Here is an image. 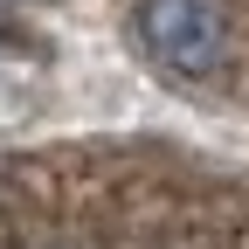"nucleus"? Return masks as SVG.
I'll use <instances>...</instances> for the list:
<instances>
[{
	"mask_svg": "<svg viewBox=\"0 0 249 249\" xmlns=\"http://www.w3.org/2000/svg\"><path fill=\"white\" fill-rule=\"evenodd\" d=\"M132 42L152 70L201 83L229 55V14L222 0H132Z\"/></svg>",
	"mask_w": 249,
	"mask_h": 249,
	"instance_id": "nucleus-1",
	"label": "nucleus"
}]
</instances>
